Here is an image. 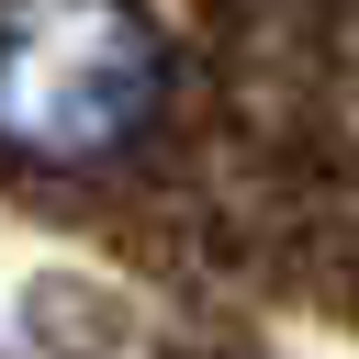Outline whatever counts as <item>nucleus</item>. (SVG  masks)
I'll return each instance as SVG.
<instances>
[{"label":"nucleus","instance_id":"obj_1","mask_svg":"<svg viewBox=\"0 0 359 359\" xmlns=\"http://www.w3.org/2000/svg\"><path fill=\"white\" fill-rule=\"evenodd\" d=\"M157 34L135 0H0V146L101 168L157 123Z\"/></svg>","mask_w":359,"mask_h":359}]
</instances>
